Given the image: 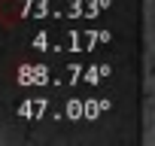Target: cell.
Instances as JSON below:
<instances>
[]
</instances>
